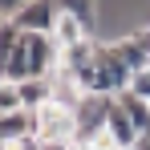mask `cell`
Segmentation results:
<instances>
[{
  "label": "cell",
  "instance_id": "cell-1",
  "mask_svg": "<svg viewBox=\"0 0 150 150\" xmlns=\"http://www.w3.org/2000/svg\"><path fill=\"white\" fill-rule=\"evenodd\" d=\"M61 69V45L45 37V33H21V41L4 53V69H0V81H45Z\"/></svg>",
  "mask_w": 150,
  "mask_h": 150
},
{
  "label": "cell",
  "instance_id": "cell-2",
  "mask_svg": "<svg viewBox=\"0 0 150 150\" xmlns=\"http://www.w3.org/2000/svg\"><path fill=\"white\" fill-rule=\"evenodd\" d=\"M37 142H77V110L49 101L37 110Z\"/></svg>",
  "mask_w": 150,
  "mask_h": 150
},
{
  "label": "cell",
  "instance_id": "cell-3",
  "mask_svg": "<svg viewBox=\"0 0 150 150\" xmlns=\"http://www.w3.org/2000/svg\"><path fill=\"white\" fill-rule=\"evenodd\" d=\"M16 25H21V33H45V37H53V28H57V0H28L25 12L16 16Z\"/></svg>",
  "mask_w": 150,
  "mask_h": 150
},
{
  "label": "cell",
  "instance_id": "cell-4",
  "mask_svg": "<svg viewBox=\"0 0 150 150\" xmlns=\"http://www.w3.org/2000/svg\"><path fill=\"white\" fill-rule=\"evenodd\" d=\"M28 138H37V114L33 110H16L0 118V142L4 146H21Z\"/></svg>",
  "mask_w": 150,
  "mask_h": 150
},
{
  "label": "cell",
  "instance_id": "cell-5",
  "mask_svg": "<svg viewBox=\"0 0 150 150\" xmlns=\"http://www.w3.org/2000/svg\"><path fill=\"white\" fill-rule=\"evenodd\" d=\"M93 33L81 25L77 16H69V12H57V28H53V41L61 45V53L65 49H73V45H81V41H89Z\"/></svg>",
  "mask_w": 150,
  "mask_h": 150
},
{
  "label": "cell",
  "instance_id": "cell-6",
  "mask_svg": "<svg viewBox=\"0 0 150 150\" xmlns=\"http://www.w3.org/2000/svg\"><path fill=\"white\" fill-rule=\"evenodd\" d=\"M53 101V81L45 77V81H21V105L25 110H41V105H49Z\"/></svg>",
  "mask_w": 150,
  "mask_h": 150
},
{
  "label": "cell",
  "instance_id": "cell-7",
  "mask_svg": "<svg viewBox=\"0 0 150 150\" xmlns=\"http://www.w3.org/2000/svg\"><path fill=\"white\" fill-rule=\"evenodd\" d=\"M118 105H122L126 114H130V122L138 126V134H142V138H146L150 134V101H142V98H134V93H118Z\"/></svg>",
  "mask_w": 150,
  "mask_h": 150
},
{
  "label": "cell",
  "instance_id": "cell-8",
  "mask_svg": "<svg viewBox=\"0 0 150 150\" xmlns=\"http://www.w3.org/2000/svg\"><path fill=\"white\" fill-rule=\"evenodd\" d=\"M57 12L77 16L89 33H93V28H98V21H101V16H98V0H57Z\"/></svg>",
  "mask_w": 150,
  "mask_h": 150
},
{
  "label": "cell",
  "instance_id": "cell-9",
  "mask_svg": "<svg viewBox=\"0 0 150 150\" xmlns=\"http://www.w3.org/2000/svg\"><path fill=\"white\" fill-rule=\"evenodd\" d=\"M16 110H25V105H21V85L0 81V118H4V114H16Z\"/></svg>",
  "mask_w": 150,
  "mask_h": 150
},
{
  "label": "cell",
  "instance_id": "cell-10",
  "mask_svg": "<svg viewBox=\"0 0 150 150\" xmlns=\"http://www.w3.org/2000/svg\"><path fill=\"white\" fill-rule=\"evenodd\" d=\"M126 93H134V98H142V101H150V73L142 69V73H134L130 77V89Z\"/></svg>",
  "mask_w": 150,
  "mask_h": 150
},
{
  "label": "cell",
  "instance_id": "cell-11",
  "mask_svg": "<svg viewBox=\"0 0 150 150\" xmlns=\"http://www.w3.org/2000/svg\"><path fill=\"white\" fill-rule=\"evenodd\" d=\"M25 4H28V0H0V12H4L0 21H16V16L25 12Z\"/></svg>",
  "mask_w": 150,
  "mask_h": 150
},
{
  "label": "cell",
  "instance_id": "cell-12",
  "mask_svg": "<svg viewBox=\"0 0 150 150\" xmlns=\"http://www.w3.org/2000/svg\"><path fill=\"white\" fill-rule=\"evenodd\" d=\"M41 150H77V142H41Z\"/></svg>",
  "mask_w": 150,
  "mask_h": 150
},
{
  "label": "cell",
  "instance_id": "cell-13",
  "mask_svg": "<svg viewBox=\"0 0 150 150\" xmlns=\"http://www.w3.org/2000/svg\"><path fill=\"white\" fill-rule=\"evenodd\" d=\"M138 150H150V134H146V138H142V142H138Z\"/></svg>",
  "mask_w": 150,
  "mask_h": 150
},
{
  "label": "cell",
  "instance_id": "cell-14",
  "mask_svg": "<svg viewBox=\"0 0 150 150\" xmlns=\"http://www.w3.org/2000/svg\"><path fill=\"white\" fill-rule=\"evenodd\" d=\"M134 150H138V146H134Z\"/></svg>",
  "mask_w": 150,
  "mask_h": 150
}]
</instances>
